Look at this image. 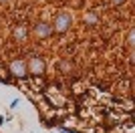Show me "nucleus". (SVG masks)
Returning <instances> with one entry per match:
<instances>
[{
  "mask_svg": "<svg viewBox=\"0 0 135 133\" xmlns=\"http://www.w3.org/2000/svg\"><path fill=\"white\" fill-rule=\"evenodd\" d=\"M73 12H69V10H59L55 14V20H52L51 28H52V32L56 34H65L67 30H71V26H73Z\"/></svg>",
  "mask_w": 135,
  "mask_h": 133,
  "instance_id": "nucleus-1",
  "label": "nucleus"
},
{
  "mask_svg": "<svg viewBox=\"0 0 135 133\" xmlns=\"http://www.w3.org/2000/svg\"><path fill=\"white\" fill-rule=\"evenodd\" d=\"M8 73H10V77H14V79H26V75H28L26 61H24V59H12V61L8 63Z\"/></svg>",
  "mask_w": 135,
  "mask_h": 133,
  "instance_id": "nucleus-2",
  "label": "nucleus"
},
{
  "mask_svg": "<svg viewBox=\"0 0 135 133\" xmlns=\"http://www.w3.org/2000/svg\"><path fill=\"white\" fill-rule=\"evenodd\" d=\"M26 69H28V75H32V77H40V75H45V59L42 56H30L26 63Z\"/></svg>",
  "mask_w": 135,
  "mask_h": 133,
  "instance_id": "nucleus-3",
  "label": "nucleus"
},
{
  "mask_svg": "<svg viewBox=\"0 0 135 133\" xmlns=\"http://www.w3.org/2000/svg\"><path fill=\"white\" fill-rule=\"evenodd\" d=\"M34 34L38 36V39H49L52 34V28L49 22H36L34 24Z\"/></svg>",
  "mask_w": 135,
  "mask_h": 133,
  "instance_id": "nucleus-4",
  "label": "nucleus"
},
{
  "mask_svg": "<svg viewBox=\"0 0 135 133\" xmlns=\"http://www.w3.org/2000/svg\"><path fill=\"white\" fill-rule=\"evenodd\" d=\"M14 36H16V39H26V26H24V24H18Z\"/></svg>",
  "mask_w": 135,
  "mask_h": 133,
  "instance_id": "nucleus-5",
  "label": "nucleus"
},
{
  "mask_svg": "<svg viewBox=\"0 0 135 133\" xmlns=\"http://www.w3.org/2000/svg\"><path fill=\"white\" fill-rule=\"evenodd\" d=\"M59 131H61V133H81V131H77V129L65 127V125H59Z\"/></svg>",
  "mask_w": 135,
  "mask_h": 133,
  "instance_id": "nucleus-6",
  "label": "nucleus"
},
{
  "mask_svg": "<svg viewBox=\"0 0 135 133\" xmlns=\"http://www.w3.org/2000/svg\"><path fill=\"white\" fill-rule=\"evenodd\" d=\"M18 105H20V99L16 97V99H12V101H10V107H8V109H18Z\"/></svg>",
  "mask_w": 135,
  "mask_h": 133,
  "instance_id": "nucleus-7",
  "label": "nucleus"
},
{
  "mask_svg": "<svg viewBox=\"0 0 135 133\" xmlns=\"http://www.w3.org/2000/svg\"><path fill=\"white\" fill-rule=\"evenodd\" d=\"M85 20L89 22V24H95V20H97V16H95V14H89V16H85Z\"/></svg>",
  "mask_w": 135,
  "mask_h": 133,
  "instance_id": "nucleus-8",
  "label": "nucleus"
},
{
  "mask_svg": "<svg viewBox=\"0 0 135 133\" xmlns=\"http://www.w3.org/2000/svg\"><path fill=\"white\" fill-rule=\"evenodd\" d=\"M111 2H113V4H115V6H121V4H123V2H125V0H111Z\"/></svg>",
  "mask_w": 135,
  "mask_h": 133,
  "instance_id": "nucleus-9",
  "label": "nucleus"
},
{
  "mask_svg": "<svg viewBox=\"0 0 135 133\" xmlns=\"http://www.w3.org/2000/svg\"><path fill=\"white\" fill-rule=\"evenodd\" d=\"M4 123H6V121H4V115H0V127H2Z\"/></svg>",
  "mask_w": 135,
  "mask_h": 133,
  "instance_id": "nucleus-10",
  "label": "nucleus"
},
{
  "mask_svg": "<svg viewBox=\"0 0 135 133\" xmlns=\"http://www.w3.org/2000/svg\"><path fill=\"white\" fill-rule=\"evenodd\" d=\"M6 2H8V0H0V4H6Z\"/></svg>",
  "mask_w": 135,
  "mask_h": 133,
  "instance_id": "nucleus-11",
  "label": "nucleus"
},
{
  "mask_svg": "<svg viewBox=\"0 0 135 133\" xmlns=\"http://www.w3.org/2000/svg\"><path fill=\"white\" fill-rule=\"evenodd\" d=\"M51 133H52V131H51Z\"/></svg>",
  "mask_w": 135,
  "mask_h": 133,
  "instance_id": "nucleus-12",
  "label": "nucleus"
}]
</instances>
